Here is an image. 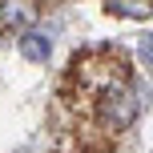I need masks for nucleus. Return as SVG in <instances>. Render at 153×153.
<instances>
[{
  "label": "nucleus",
  "instance_id": "obj_2",
  "mask_svg": "<svg viewBox=\"0 0 153 153\" xmlns=\"http://www.w3.org/2000/svg\"><path fill=\"white\" fill-rule=\"evenodd\" d=\"M36 16H40V4H36V0H0V24H4L8 32L32 28Z\"/></svg>",
  "mask_w": 153,
  "mask_h": 153
},
{
  "label": "nucleus",
  "instance_id": "obj_1",
  "mask_svg": "<svg viewBox=\"0 0 153 153\" xmlns=\"http://www.w3.org/2000/svg\"><path fill=\"white\" fill-rule=\"evenodd\" d=\"M93 113H97V125H101L105 133H125L133 121H137L141 101H137V93L129 89V81H125V76H117V81L109 76V81L97 89Z\"/></svg>",
  "mask_w": 153,
  "mask_h": 153
},
{
  "label": "nucleus",
  "instance_id": "obj_3",
  "mask_svg": "<svg viewBox=\"0 0 153 153\" xmlns=\"http://www.w3.org/2000/svg\"><path fill=\"white\" fill-rule=\"evenodd\" d=\"M48 53H53V45H48V36H40V32H24L20 36V56L32 65H45Z\"/></svg>",
  "mask_w": 153,
  "mask_h": 153
}]
</instances>
